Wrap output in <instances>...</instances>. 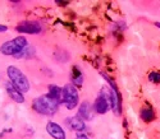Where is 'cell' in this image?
Returning <instances> with one entry per match:
<instances>
[{
    "label": "cell",
    "instance_id": "1",
    "mask_svg": "<svg viewBox=\"0 0 160 139\" xmlns=\"http://www.w3.org/2000/svg\"><path fill=\"white\" fill-rule=\"evenodd\" d=\"M32 106L36 113L41 115H46V116H51L58 111L59 105L55 101H52L48 94H45V96H40L37 98H35Z\"/></svg>",
    "mask_w": 160,
    "mask_h": 139
},
{
    "label": "cell",
    "instance_id": "2",
    "mask_svg": "<svg viewBox=\"0 0 160 139\" xmlns=\"http://www.w3.org/2000/svg\"><path fill=\"white\" fill-rule=\"evenodd\" d=\"M7 73H8V77L12 82V84L18 91H21L22 93H26L30 91V82H28L27 77H26L24 73L21 72L17 66H13V65L8 66Z\"/></svg>",
    "mask_w": 160,
    "mask_h": 139
},
{
    "label": "cell",
    "instance_id": "3",
    "mask_svg": "<svg viewBox=\"0 0 160 139\" xmlns=\"http://www.w3.org/2000/svg\"><path fill=\"white\" fill-rule=\"evenodd\" d=\"M28 42L26 37L23 36H18L16 38H13L10 41H7L5 44H3V46L0 47V51L4 55H10V56H16V55L21 54L26 47H27Z\"/></svg>",
    "mask_w": 160,
    "mask_h": 139
},
{
    "label": "cell",
    "instance_id": "4",
    "mask_svg": "<svg viewBox=\"0 0 160 139\" xmlns=\"http://www.w3.org/2000/svg\"><path fill=\"white\" fill-rule=\"evenodd\" d=\"M78 91L73 84H67L63 88V103L68 110H73L78 105Z\"/></svg>",
    "mask_w": 160,
    "mask_h": 139
},
{
    "label": "cell",
    "instance_id": "5",
    "mask_svg": "<svg viewBox=\"0 0 160 139\" xmlns=\"http://www.w3.org/2000/svg\"><path fill=\"white\" fill-rule=\"evenodd\" d=\"M41 24L36 21H23L17 26V31L27 35H37L41 32Z\"/></svg>",
    "mask_w": 160,
    "mask_h": 139
},
{
    "label": "cell",
    "instance_id": "6",
    "mask_svg": "<svg viewBox=\"0 0 160 139\" xmlns=\"http://www.w3.org/2000/svg\"><path fill=\"white\" fill-rule=\"evenodd\" d=\"M46 132L51 135V138H54V139H65V132L64 129L60 127L59 124L57 122H48L46 125Z\"/></svg>",
    "mask_w": 160,
    "mask_h": 139
},
{
    "label": "cell",
    "instance_id": "7",
    "mask_svg": "<svg viewBox=\"0 0 160 139\" xmlns=\"http://www.w3.org/2000/svg\"><path fill=\"white\" fill-rule=\"evenodd\" d=\"M65 122L69 127L71 130H74V132H78V133H81L82 130H85V121L81 117H78V116L67 117Z\"/></svg>",
    "mask_w": 160,
    "mask_h": 139
},
{
    "label": "cell",
    "instance_id": "8",
    "mask_svg": "<svg viewBox=\"0 0 160 139\" xmlns=\"http://www.w3.org/2000/svg\"><path fill=\"white\" fill-rule=\"evenodd\" d=\"M5 87H7L8 94L10 96V98H12L13 101L17 102V103H23V102H24V97H23V93H22L21 91H18L14 86L10 84V83H7Z\"/></svg>",
    "mask_w": 160,
    "mask_h": 139
},
{
    "label": "cell",
    "instance_id": "9",
    "mask_svg": "<svg viewBox=\"0 0 160 139\" xmlns=\"http://www.w3.org/2000/svg\"><path fill=\"white\" fill-rule=\"evenodd\" d=\"M48 96L50 97V98L52 101H55L58 105L63 103V89L55 84H51L49 86V93Z\"/></svg>",
    "mask_w": 160,
    "mask_h": 139
},
{
    "label": "cell",
    "instance_id": "10",
    "mask_svg": "<svg viewBox=\"0 0 160 139\" xmlns=\"http://www.w3.org/2000/svg\"><path fill=\"white\" fill-rule=\"evenodd\" d=\"M109 108H110V107H109L108 101H106L102 96H99L98 98L95 100V102H94V110H95V113L102 115V114H105Z\"/></svg>",
    "mask_w": 160,
    "mask_h": 139
},
{
    "label": "cell",
    "instance_id": "11",
    "mask_svg": "<svg viewBox=\"0 0 160 139\" xmlns=\"http://www.w3.org/2000/svg\"><path fill=\"white\" fill-rule=\"evenodd\" d=\"M78 117H81L83 121L85 120H92V113H91V105L85 101L81 103V106H79V110H78Z\"/></svg>",
    "mask_w": 160,
    "mask_h": 139
},
{
    "label": "cell",
    "instance_id": "12",
    "mask_svg": "<svg viewBox=\"0 0 160 139\" xmlns=\"http://www.w3.org/2000/svg\"><path fill=\"white\" fill-rule=\"evenodd\" d=\"M71 77H72V83H73V86L76 88L77 87H82V84H83V74L77 66H73Z\"/></svg>",
    "mask_w": 160,
    "mask_h": 139
},
{
    "label": "cell",
    "instance_id": "13",
    "mask_svg": "<svg viewBox=\"0 0 160 139\" xmlns=\"http://www.w3.org/2000/svg\"><path fill=\"white\" fill-rule=\"evenodd\" d=\"M140 116L143 121H152L155 119V114H154V111L149 107H146V108H142L141 110V113H140Z\"/></svg>",
    "mask_w": 160,
    "mask_h": 139
},
{
    "label": "cell",
    "instance_id": "14",
    "mask_svg": "<svg viewBox=\"0 0 160 139\" xmlns=\"http://www.w3.org/2000/svg\"><path fill=\"white\" fill-rule=\"evenodd\" d=\"M149 80L152 83H159L160 82V73L159 72H152L149 75Z\"/></svg>",
    "mask_w": 160,
    "mask_h": 139
},
{
    "label": "cell",
    "instance_id": "15",
    "mask_svg": "<svg viewBox=\"0 0 160 139\" xmlns=\"http://www.w3.org/2000/svg\"><path fill=\"white\" fill-rule=\"evenodd\" d=\"M76 139H88V137L86 134H83V133H77Z\"/></svg>",
    "mask_w": 160,
    "mask_h": 139
},
{
    "label": "cell",
    "instance_id": "16",
    "mask_svg": "<svg viewBox=\"0 0 160 139\" xmlns=\"http://www.w3.org/2000/svg\"><path fill=\"white\" fill-rule=\"evenodd\" d=\"M8 28H7V26H4V24H0V32H5Z\"/></svg>",
    "mask_w": 160,
    "mask_h": 139
},
{
    "label": "cell",
    "instance_id": "17",
    "mask_svg": "<svg viewBox=\"0 0 160 139\" xmlns=\"http://www.w3.org/2000/svg\"><path fill=\"white\" fill-rule=\"evenodd\" d=\"M155 26L158 27V28H160V22H155Z\"/></svg>",
    "mask_w": 160,
    "mask_h": 139
}]
</instances>
